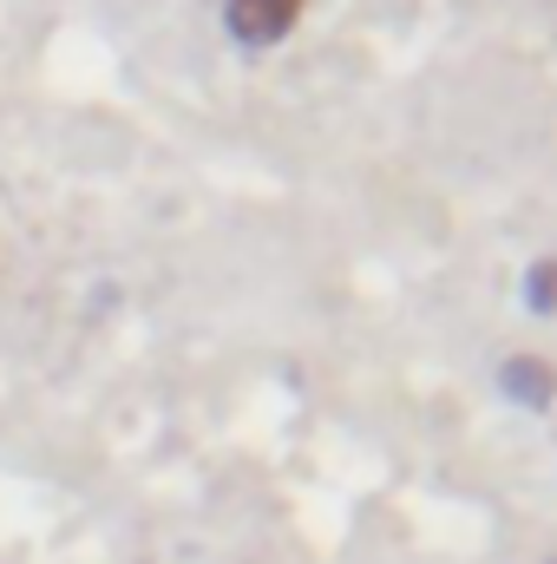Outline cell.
I'll return each instance as SVG.
<instances>
[{"label":"cell","instance_id":"1","mask_svg":"<svg viewBox=\"0 0 557 564\" xmlns=\"http://www.w3.org/2000/svg\"><path fill=\"white\" fill-rule=\"evenodd\" d=\"M302 7L308 0H223V26H230L237 46L263 53V46H282L302 26Z\"/></svg>","mask_w":557,"mask_h":564},{"label":"cell","instance_id":"2","mask_svg":"<svg viewBox=\"0 0 557 564\" xmlns=\"http://www.w3.org/2000/svg\"><path fill=\"white\" fill-rule=\"evenodd\" d=\"M499 394H505L512 408H532V414H545V408L557 401V368H551V355H532V348L505 355V361H499Z\"/></svg>","mask_w":557,"mask_h":564},{"label":"cell","instance_id":"3","mask_svg":"<svg viewBox=\"0 0 557 564\" xmlns=\"http://www.w3.org/2000/svg\"><path fill=\"white\" fill-rule=\"evenodd\" d=\"M525 308L532 315H557V257H538L525 270Z\"/></svg>","mask_w":557,"mask_h":564}]
</instances>
